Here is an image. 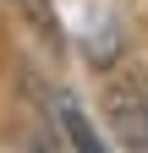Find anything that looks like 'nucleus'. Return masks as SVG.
I'll return each instance as SVG.
<instances>
[{
	"label": "nucleus",
	"instance_id": "nucleus-1",
	"mask_svg": "<svg viewBox=\"0 0 148 153\" xmlns=\"http://www.w3.org/2000/svg\"><path fill=\"white\" fill-rule=\"evenodd\" d=\"M104 115L126 137V148L148 153V82L137 71H126V76H115V82L104 88Z\"/></svg>",
	"mask_w": 148,
	"mask_h": 153
},
{
	"label": "nucleus",
	"instance_id": "nucleus-2",
	"mask_svg": "<svg viewBox=\"0 0 148 153\" xmlns=\"http://www.w3.org/2000/svg\"><path fill=\"white\" fill-rule=\"evenodd\" d=\"M61 126H66V137H71V148H77V153H104V142L93 137V126L82 120V109L71 104V99H61Z\"/></svg>",
	"mask_w": 148,
	"mask_h": 153
}]
</instances>
